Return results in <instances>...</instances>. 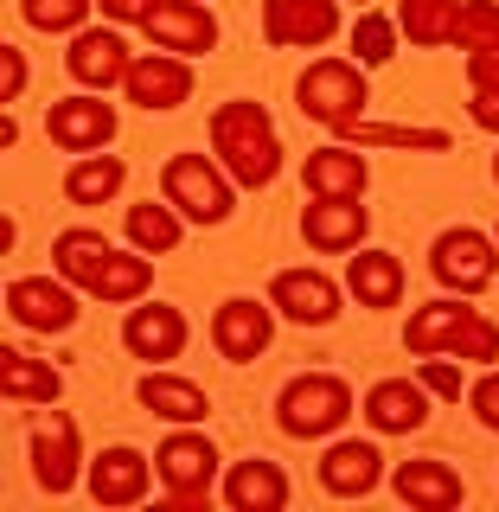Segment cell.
<instances>
[{
    "mask_svg": "<svg viewBox=\"0 0 499 512\" xmlns=\"http://www.w3.org/2000/svg\"><path fill=\"white\" fill-rule=\"evenodd\" d=\"M45 135H52L64 154H103L109 141H116V109L96 103V90L90 96H64V103L45 109Z\"/></svg>",
    "mask_w": 499,
    "mask_h": 512,
    "instance_id": "13",
    "label": "cell"
},
{
    "mask_svg": "<svg viewBox=\"0 0 499 512\" xmlns=\"http://www.w3.org/2000/svg\"><path fill=\"white\" fill-rule=\"evenodd\" d=\"M269 301H276V314H288L295 327H327V320L340 314V282L320 276V269H282V276L269 282Z\"/></svg>",
    "mask_w": 499,
    "mask_h": 512,
    "instance_id": "20",
    "label": "cell"
},
{
    "mask_svg": "<svg viewBox=\"0 0 499 512\" xmlns=\"http://www.w3.org/2000/svg\"><path fill=\"white\" fill-rule=\"evenodd\" d=\"M461 20V0H397V26H404L410 45H448V32Z\"/></svg>",
    "mask_w": 499,
    "mask_h": 512,
    "instance_id": "33",
    "label": "cell"
},
{
    "mask_svg": "<svg viewBox=\"0 0 499 512\" xmlns=\"http://www.w3.org/2000/svg\"><path fill=\"white\" fill-rule=\"evenodd\" d=\"M20 90H26V52L0 45V103H20Z\"/></svg>",
    "mask_w": 499,
    "mask_h": 512,
    "instance_id": "38",
    "label": "cell"
},
{
    "mask_svg": "<svg viewBox=\"0 0 499 512\" xmlns=\"http://www.w3.org/2000/svg\"><path fill=\"white\" fill-rule=\"evenodd\" d=\"M429 276L442 288H455V295H480L499 276V244L487 231H474V224H455V231H442L429 244Z\"/></svg>",
    "mask_w": 499,
    "mask_h": 512,
    "instance_id": "8",
    "label": "cell"
},
{
    "mask_svg": "<svg viewBox=\"0 0 499 512\" xmlns=\"http://www.w3.org/2000/svg\"><path fill=\"white\" fill-rule=\"evenodd\" d=\"M122 90H128V103H135V109H180L186 96H192V58L148 52V58L128 64Z\"/></svg>",
    "mask_w": 499,
    "mask_h": 512,
    "instance_id": "18",
    "label": "cell"
},
{
    "mask_svg": "<svg viewBox=\"0 0 499 512\" xmlns=\"http://www.w3.org/2000/svg\"><path fill=\"white\" fill-rule=\"evenodd\" d=\"M224 506H237V512H276V506H288V474L276 468V461H263V455L237 461V468L224 474Z\"/></svg>",
    "mask_w": 499,
    "mask_h": 512,
    "instance_id": "26",
    "label": "cell"
},
{
    "mask_svg": "<svg viewBox=\"0 0 499 512\" xmlns=\"http://www.w3.org/2000/svg\"><path fill=\"white\" fill-rule=\"evenodd\" d=\"M295 103L308 122H327L333 135H340L346 122L365 116V103H372V84H365V64L359 58H314L308 71H301L295 84Z\"/></svg>",
    "mask_w": 499,
    "mask_h": 512,
    "instance_id": "4",
    "label": "cell"
},
{
    "mask_svg": "<svg viewBox=\"0 0 499 512\" xmlns=\"http://www.w3.org/2000/svg\"><path fill=\"white\" fill-rule=\"evenodd\" d=\"M352 410H359V397H352V384H346L340 372H301V378H288L282 397H276V423H282L295 442L340 436Z\"/></svg>",
    "mask_w": 499,
    "mask_h": 512,
    "instance_id": "3",
    "label": "cell"
},
{
    "mask_svg": "<svg viewBox=\"0 0 499 512\" xmlns=\"http://www.w3.org/2000/svg\"><path fill=\"white\" fill-rule=\"evenodd\" d=\"M416 378H423V391L442 397V404H455V397L468 391V384H461V359H442V352H436V359H423V372H416Z\"/></svg>",
    "mask_w": 499,
    "mask_h": 512,
    "instance_id": "37",
    "label": "cell"
},
{
    "mask_svg": "<svg viewBox=\"0 0 499 512\" xmlns=\"http://www.w3.org/2000/svg\"><path fill=\"white\" fill-rule=\"evenodd\" d=\"M397 39H404V26H397L391 20V13H372V7H365L359 13V20H352V58H359V64H391L397 58Z\"/></svg>",
    "mask_w": 499,
    "mask_h": 512,
    "instance_id": "34",
    "label": "cell"
},
{
    "mask_svg": "<svg viewBox=\"0 0 499 512\" xmlns=\"http://www.w3.org/2000/svg\"><path fill=\"white\" fill-rule=\"evenodd\" d=\"M212 340L231 365H250L263 359L269 340H276V301H256V295H231L224 308L212 314Z\"/></svg>",
    "mask_w": 499,
    "mask_h": 512,
    "instance_id": "10",
    "label": "cell"
},
{
    "mask_svg": "<svg viewBox=\"0 0 499 512\" xmlns=\"http://www.w3.org/2000/svg\"><path fill=\"white\" fill-rule=\"evenodd\" d=\"M154 461L141 455V448H103V455L90 461V500L96 506H141L154 493Z\"/></svg>",
    "mask_w": 499,
    "mask_h": 512,
    "instance_id": "14",
    "label": "cell"
},
{
    "mask_svg": "<svg viewBox=\"0 0 499 512\" xmlns=\"http://www.w3.org/2000/svg\"><path fill=\"white\" fill-rule=\"evenodd\" d=\"M7 314L20 320V327L32 333H64V327H77V288L64 282V276H32V282H13L7 288Z\"/></svg>",
    "mask_w": 499,
    "mask_h": 512,
    "instance_id": "19",
    "label": "cell"
},
{
    "mask_svg": "<svg viewBox=\"0 0 499 512\" xmlns=\"http://www.w3.org/2000/svg\"><path fill=\"white\" fill-rule=\"evenodd\" d=\"M128 64H135V58H128V45H122V32H116V26H84V32H71L64 71H71L84 90H109V84H122Z\"/></svg>",
    "mask_w": 499,
    "mask_h": 512,
    "instance_id": "17",
    "label": "cell"
},
{
    "mask_svg": "<svg viewBox=\"0 0 499 512\" xmlns=\"http://www.w3.org/2000/svg\"><path fill=\"white\" fill-rule=\"evenodd\" d=\"M468 397H474V416H480V423L499 429V365H487V378H480Z\"/></svg>",
    "mask_w": 499,
    "mask_h": 512,
    "instance_id": "39",
    "label": "cell"
},
{
    "mask_svg": "<svg viewBox=\"0 0 499 512\" xmlns=\"http://www.w3.org/2000/svg\"><path fill=\"white\" fill-rule=\"evenodd\" d=\"M90 7H96V0H20V13H26L32 32H84Z\"/></svg>",
    "mask_w": 499,
    "mask_h": 512,
    "instance_id": "36",
    "label": "cell"
},
{
    "mask_svg": "<svg viewBox=\"0 0 499 512\" xmlns=\"http://www.w3.org/2000/svg\"><path fill=\"white\" fill-rule=\"evenodd\" d=\"M340 32V0H263V39L276 52H308Z\"/></svg>",
    "mask_w": 499,
    "mask_h": 512,
    "instance_id": "9",
    "label": "cell"
},
{
    "mask_svg": "<svg viewBox=\"0 0 499 512\" xmlns=\"http://www.w3.org/2000/svg\"><path fill=\"white\" fill-rule=\"evenodd\" d=\"M141 32L173 58H199V52L218 45V20H212L205 0H154V13L141 20Z\"/></svg>",
    "mask_w": 499,
    "mask_h": 512,
    "instance_id": "11",
    "label": "cell"
},
{
    "mask_svg": "<svg viewBox=\"0 0 499 512\" xmlns=\"http://www.w3.org/2000/svg\"><path fill=\"white\" fill-rule=\"evenodd\" d=\"M455 52H480V45H499V0H461V20L448 32Z\"/></svg>",
    "mask_w": 499,
    "mask_h": 512,
    "instance_id": "35",
    "label": "cell"
},
{
    "mask_svg": "<svg viewBox=\"0 0 499 512\" xmlns=\"http://www.w3.org/2000/svg\"><path fill=\"white\" fill-rule=\"evenodd\" d=\"M391 493L416 512H455L468 500V487H461V474L448 468L442 455H416V461H397L391 468Z\"/></svg>",
    "mask_w": 499,
    "mask_h": 512,
    "instance_id": "16",
    "label": "cell"
},
{
    "mask_svg": "<svg viewBox=\"0 0 499 512\" xmlns=\"http://www.w3.org/2000/svg\"><path fill=\"white\" fill-rule=\"evenodd\" d=\"M0 391H7V404H58L64 378H58V365L26 359L20 346H0Z\"/></svg>",
    "mask_w": 499,
    "mask_h": 512,
    "instance_id": "27",
    "label": "cell"
},
{
    "mask_svg": "<svg viewBox=\"0 0 499 512\" xmlns=\"http://www.w3.org/2000/svg\"><path fill=\"white\" fill-rule=\"evenodd\" d=\"M301 186H308V199H365V186H372V167H365L359 148H314L301 160Z\"/></svg>",
    "mask_w": 499,
    "mask_h": 512,
    "instance_id": "22",
    "label": "cell"
},
{
    "mask_svg": "<svg viewBox=\"0 0 499 512\" xmlns=\"http://www.w3.org/2000/svg\"><path fill=\"white\" fill-rule=\"evenodd\" d=\"M346 148H404V154H448V128H404V122H346Z\"/></svg>",
    "mask_w": 499,
    "mask_h": 512,
    "instance_id": "28",
    "label": "cell"
},
{
    "mask_svg": "<svg viewBox=\"0 0 499 512\" xmlns=\"http://www.w3.org/2000/svg\"><path fill=\"white\" fill-rule=\"evenodd\" d=\"M96 13H109L116 26H141L154 13V0H96Z\"/></svg>",
    "mask_w": 499,
    "mask_h": 512,
    "instance_id": "41",
    "label": "cell"
},
{
    "mask_svg": "<svg viewBox=\"0 0 499 512\" xmlns=\"http://www.w3.org/2000/svg\"><path fill=\"white\" fill-rule=\"evenodd\" d=\"M346 295L359 301V308H397L404 301V263H397L391 250H352L346 263Z\"/></svg>",
    "mask_w": 499,
    "mask_h": 512,
    "instance_id": "25",
    "label": "cell"
},
{
    "mask_svg": "<svg viewBox=\"0 0 499 512\" xmlns=\"http://www.w3.org/2000/svg\"><path fill=\"white\" fill-rule=\"evenodd\" d=\"M26 455H32V480H39V493H52V500H58V493H71V487H77V474H84L77 416H71V410L39 404V423H32Z\"/></svg>",
    "mask_w": 499,
    "mask_h": 512,
    "instance_id": "7",
    "label": "cell"
},
{
    "mask_svg": "<svg viewBox=\"0 0 499 512\" xmlns=\"http://www.w3.org/2000/svg\"><path fill=\"white\" fill-rule=\"evenodd\" d=\"M468 84H474V90H499V45H480V52H468Z\"/></svg>",
    "mask_w": 499,
    "mask_h": 512,
    "instance_id": "40",
    "label": "cell"
},
{
    "mask_svg": "<svg viewBox=\"0 0 499 512\" xmlns=\"http://www.w3.org/2000/svg\"><path fill=\"white\" fill-rule=\"evenodd\" d=\"M404 346L416 359H480L493 365L499 359V320H487L480 308L468 301H429V308H416L404 320Z\"/></svg>",
    "mask_w": 499,
    "mask_h": 512,
    "instance_id": "2",
    "label": "cell"
},
{
    "mask_svg": "<svg viewBox=\"0 0 499 512\" xmlns=\"http://www.w3.org/2000/svg\"><path fill=\"white\" fill-rule=\"evenodd\" d=\"M359 410L378 436H410V429L429 423V391H423V378H378Z\"/></svg>",
    "mask_w": 499,
    "mask_h": 512,
    "instance_id": "21",
    "label": "cell"
},
{
    "mask_svg": "<svg viewBox=\"0 0 499 512\" xmlns=\"http://www.w3.org/2000/svg\"><path fill=\"white\" fill-rule=\"evenodd\" d=\"M122 180H128L122 154H77V167L64 173V192H71L77 205H109L122 192Z\"/></svg>",
    "mask_w": 499,
    "mask_h": 512,
    "instance_id": "32",
    "label": "cell"
},
{
    "mask_svg": "<svg viewBox=\"0 0 499 512\" xmlns=\"http://www.w3.org/2000/svg\"><path fill=\"white\" fill-rule=\"evenodd\" d=\"M154 288V263H148V250H109V263L96 269V282H90V295L96 301H128V308H135L141 295H148Z\"/></svg>",
    "mask_w": 499,
    "mask_h": 512,
    "instance_id": "30",
    "label": "cell"
},
{
    "mask_svg": "<svg viewBox=\"0 0 499 512\" xmlns=\"http://www.w3.org/2000/svg\"><path fill=\"white\" fill-rule=\"evenodd\" d=\"M109 263V237L103 231H90V224H71V231H58V244H52V269L71 288H84L90 295V282H96V269Z\"/></svg>",
    "mask_w": 499,
    "mask_h": 512,
    "instance_id": "29",
    "label": "cell"
},
{
    "mask_svg": "<svg viewBox=\"0 0 499 512\" xmlns=\"http://www.w3.org/2000/svg\"><path fill=\"white\" fill-rule=\"evenodd\" d=\"M493 180H499V154H493Z\"/></svg>",
    "mask_w": 499,
    "mask_h": 512,
    "instance_id": "43",
    "label": "cell"
},
{
    "mask_svg": "<svg viewBox=\"0 0 499 512\" xmlns=\"http://www.w3.org/2000/svg\"><path fill=\"white\" fill-rule=\"evenodd\" d=\"M180 237H186V218L173 212L167 199H135V205H128V244H135V250L167 256Z\"/></svg>",
    "mask_w": 499,
    "mask_h": 512,
    "instance_id": "31",
    "label": "cell"
},
{
    "mask_svg": "<svg viewBox=\"0 0 499 512\" xmlns=\"http://www.w3.org/2000/svg\"><path fill=\"white\" fill-rule=\"evenodd\" d=\"M212 154L218 167L231 173L244 192L269 186L282 173V141H276V122H269L263 103H250V96H231V103L212 109Z\"/></svg>",
    "mask_w": 499,
    "mask_h": 512,
    "instance_id": "1",
    "label": "cell"
},
{
    "mask_svg": "<svg viewBox=\"0 0 499 512\" xmlns=\"http://www.w3.org/2000/svg\"><path fill=\"white\" fill-rule=\"evenodd\" d=\"M154 468H160V487H167L173 512H199L218 480V442L199 436V423H173V436L154 448Z\"/></svg>",
    "mask_w": 499,
    "mask_h": 512,
    "instance_id": "5",
    "label": "cell"
},
{
    "mask_svg": "<svg viewBox=\"0 0 499 512\" xmlns=\"http://www.w3.org/2000/svg\"><path fill=\"white\" fill-rule=\"evenodd\" d=\"M186 340H192L186 314L167 308V301H135V308H128V320H122V346L135 352V359H148V365L180 359Z\"/></svg>",
    "mask_w": 499,
    "mask_h": 512,
    "instance_id": "15",
    "label": "cell"
},
{
    "mask_svg": "<svg viewBox=\"0 0 499 512\" xmlns=\"http://www.w3.org/2000/svg\"><path fill=\"white\" fill-rule=\"evenodd\" d=\"M468 116L487 128V135H499V90H474V103H468Z\"/></svg>",
    "mask_w": 499,
    "mask_h": 512,
    "instance_id": "42",
    "label": "cell"
},
{
    "mask_svg": "<svg viewBox=\"0 0 499 512\" xmlns=\"http://www.w3.org/2000/svg\"><path fill=\"white\" fill-rule=\"evenodd\" d=\"M378 480H384L378 442H333L327 455H320V487H327L333 500H365Z\"/></svg>",
    "mask_w": 499,
    "mask_h": 512,
    "instance_id": "23",
    "label": "cell"
},
{
    "mask_svg": "<svg viewBox=\"0 0 499 512\" xmlns=\"http://www.w3.org/2000/svg\"><path fill=\"white\" fill-rule=\"evenodd\" d=\"M135 397H141V410H148V416H160V423H205V416H212L205 384H192L180 372H160V365L135 384Z\"/></svg>",
    "mask_w": 499,
    "mask_h": 512,
    "instance_id": "24",
    "label": "cell"
},
{
    "mask_svg": "<svg viewBox=\"0 0 499 512\" xmlns=\"http://www.w3.org/2000/svg\"><path fill=\"white\" fill-rule=\"evenodd\" d=\"M160 192H167V205L186 224H224L231 218V199H237V180L205 154H173L160 167Z\"/></svg>",
    "mask_w": 499,
    "mask_h": 512,
    "instance_id": "6",
    "label": "cell"
},
{
    "mask_svg": "<svg viewBox=\"0 0 499 512\" xmlns=\"http://www.w3.org/2000/svg\"><path fill=\"white\" fill-rule=\"evenodd\" d=\"M372 231V212L359 199H308L301 205V244L320 256H352Z\"/></svg>",
    "mask_w": 499,
    "mask_h": 512,
    "instance_id": "12",
    "label": "cell"
}]
</instances>
